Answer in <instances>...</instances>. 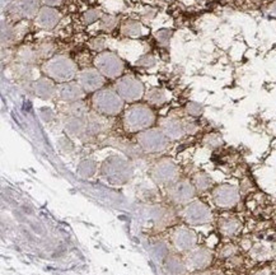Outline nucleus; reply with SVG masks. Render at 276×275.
<instances>
[{"label": "nucleus", "instance_id": "nucleus-1", "mask_svg": "<svg viewBox=\"0 0 276 275\" xmlns=\"http://www.w3.org/2000/svg\"><path fill=\"white\" fill-rule=\"evenodd\" d=\"M154 122V111L143 103H134L123 113V127L129 132H142L150 129Z\"/></svg>", "mask_w": 276, "mask_h": 275}, {"label": "nucleus", "instance_id": "nucleus-2", "mask_svg": "<svg viewBox=\"0 0 276 275\" xmlns=\"http://www.w3.org/2000/svg\"><path fill=\"white\" fill-rule=\"evenodd\" d=\"M42 71L46 76L59 84L72 82L78 76V66L66 55H56L43 64Z\"/></svg>", "mask_w": 276, "mask_h": 275}, {"label": "nucleus", "instance_id": "nucleus-3", "mask_svg": "<svg viewBox=\"0 0 276 275\" xmlns=\"http://www.w3.org/2000/svg\"><path fill=\"white\" fill-rule=\"evenodd\" d=\"M125 101L118 96L115 89H99L92 97L94 111L105 116H116L122 111Z\"/></svg>", "mask_w": 276, "mask_h": 275}, {"label": "nucleus", "instance_id": "nucleus-4", "mask_svg": "<svg viewBox=\"0 0 276 275\" xmlns=\"http://www.w3.org/2000/svg\"><path fill=\"white\" fill-rule=\"evenodd\" d=\"M102 176L111 183L121 185L130 180L132 176V167L126 159L121 158L118 156H112L103 162Z\"/></svg>", "mask_w": 276, "mask_h": 275}, {"label": "nucleus", "instance_id": "nucleus-5", "mask_svg": "<svg viewBox=\"0 0 276 275\" xmlns=\"http://www.w3.org/2000/svg\"><path fill=\"white\" fill-rule=\"evenodd\" d=\"M94 65L99 73L108 79L120 78L125 69L122 59L112 51L99 52L94 59Z\"/></svg>", "mask_w": 276, "mask_h": 275}, {"label": "nucleus", "instance_id": "nucleus-6", "mask_svg": "<svg viewBox=\"0 0 276 275\" xmlns=\"http://www.w3.org/2000/svg\"><path fill=\"white\" fill-rule=\"evenodd\" d=\"M115 91L125 102H137L145 95V87L142 81L134 76H123L115 83Z\"/></svg>", "mask_w": 276, "mask_h": 275}, {"label": "nucleus", "instance_id": "nucleus-7", "mask_svg": "<svg viewBox=\"0 0 276 275\" xmlns=\"http://www.w3.org/2000/svg\"><path fill=\"white\" fill-rule=\"evenodd\" d=\"M168 141L169 139L162 131V129H156V127H150L137 135V144L147 153H161L166 151L168 147Z\"/></svg>", "mask_w": 276, "mask_h": 275}, {"label": "nucleus", "instance_id": "nucleus-8", "mask_svg": "<svg viewBox=\"0 0 276 275\" xmlns=\"http://www.w3.org/2000/svg\"><path fill=\"white\" fill-rule=\"evenodd\" d=\"M182 218L188 226H204L212 222L213 214L205 202L195 200L185 205L182 211Z\"/></svg>", "mask_w": 276, "mask_h": 275}, {"label": "nucleus", "instance_id": "nucleus-9", "mask_svg": "<svg viewBox=\"0 0 276 275\" xmlns=\"http://www.w3.org/2000/svg\"><path fill=\"white\" fill-rule=\"evenodd\" d=\"M152 177L159 185H169L177 182L180 177V168L169 158H163L152 168Z\"/></svg>", "mask_w": 276, "mask_h": 275}, {"label": "nucleus", "instance_id": "nucleus-10", "mask_svg": "<svg viewBox=\"0 0 276 275\" xmlns=\"http://www.w3.org/2000/svg\"><path fill=\"white\" fill-rule=\"evenodd\" d=\"M212 199L218 208H233L239 201V190L231 183H222L213 190Z\"/></svg>", "mask_w": 276, "mask_h": 275}, {"label": "nucleus", "instance_id": "nucleus-11", "mask_svg": "<svg viewBox=\"0 0 276 275\" xmlns=\"http://www.w3.org/2000/svg\"><path fill=\"white\" fill-rule=\"evenodd\" d=\"M196 189L193 183L188 180H178L172 183L168 190V196L176 204L187 205L195 197Z\"/></svg>", "mask_w": 276, "mask_h": 275}, {"label": "nucleus", "instance_id": "nucleus-12", "mask_svg": "<svg viewBox=\"0 0 276 275\" xmlns=\"http://www.w3.org/2000/svg\"><path fill=\"white\" fill-rule=\"evenodd\" d=\"M77 82L86 93H96L105 86V77L99 73L96 67H88L79 72L77 76Z\"/></svg>", "mask_w": 276, "mask_h": 275}, {"label": "nucleus", "instance_id": "nucleus-13", "mask_svg": "<svg viewBox=\"0 0 276 275\" xmlns=\"http://www.w3.org/2000/svg\"><path fill=\"white\" fill-rule=\"evenodd\" d=\"M172 243L178 251H191L197 245V236L193 232L192 229L187 227H180V228L174 229L172 233Z\"/></svg>", "mask_w": 276, "mask_h": 275}, {"label": "nucleus", "instance_id": "nucleus-14", "mask_svg": "<svg viewBox=\"0 0 276 275\" xmlns=\"http://www.w3.org/2000/svg\"><path fill=\"white\" fill-rule=\"evenodd\" d=\"M84 93L86 92L83 91L79 83L77 82H66V83H61L57 86L56 95L59 96V98L64 102L67 103H74L78 102L83 98Z\"/></svg>", "mask_w": 276, "mask_h": 275}, {"label": "nucleus", "instance_id": "nucleus-15", "mask_svg": "<svg viewBox=\"0 0 276 275\" xmlns=\"http://www.w3.org/2000/svg\"><path fill=\"white\" fill-rule=\"evenodd\" d=\"M213 261V254L206 247H195L187 256V264L192 269L201 270L209 266Z\"/></svg>", "mask_w": 276, "mask_h": 275}, {"label": "nucleus", "instance_id": "nucleus-16", "mask_svg": "<svg viewBox=\"0 0 276 275\" xmlns=\"http://www.w3.org/2000/svg\"><path fill=\"white\" fill-rule=\"evenodd\" d=\"M60 13L52 7H43L40 9L38 14L36 16L35 22L40 28L46 31H50L59 23Z\"/></svg>", "mask_w": 276, "mask_h": 275}, {"label": "nucleus", "instance_id": "nucleus-17", "mask_svg": "<svg viewBox=\"0 0 276 275\" xmlns=\"http://www.w3.org/2000/svg\"><path fill=\"white\" fill-rule=\"evenodd\" d=\"M35 95L41 100H51L55 95H56L57 87L54 84V81L50 79L48 77H42V78L37 79L32 86Z\"/></svg>", "mask_w": 276, "mask_h": 275}, {"label": "nucleus", "instance_id": "nucleus-18", "mask_svg": "<svg viewBox=\"0 0 276 275\" xmlns=\"http://www.w3.org/2000/svg\"><path fill=\"white\" fill-rule=\"evenodd\" d=\"M161 129L171 141H178L186 134L185 124L177 119H167L163 121Z\"/></svg>", "mask_w": 276, "mask_h": 275}, {"label": "nucleus", "instance_id": "nucleus-19", "mask_svg": "<svg viewBox=\"0 0 276 275\" xmlns=\"http://www.w3.org/2000/svg\"><path fill=\"white\" fill-rule=\"evenodd\" d=\"M40 9V0H19L16 6L17 13L23 18H36Z\"/></svg>", "mask_w": 276, "mask_h": 275}, {"label": "nucleus", "instance_id": "nucleus-20", "mask_svg": "<svg viewBox=\"0 0 276 275\" xmlns=\"http://www.w3.org/2000/svg\"><path fill=\"white\" fill-rule=\"evenodd\" d=\"M241 222L236 217H224L219 221V231L225 237H234L241 231Z\"/></svg>", "mask_w": 276, "mask_h": 275}, {"label": "nucleus", "instance_id": "nucleus-21", "mask_svg": "<svg viewBox=\"0 0 276 275\" xmlns=\"http://www.w3.org/2000/svg\"><path fill=\"white\" fill-rule=\"evenodd\" d=\"M65 130L73 136H82L87 132V121L83 117L70 116L65 122Z\"/></svg>", "mask_w": 276, "mask_h": 275}, {"label": "nucleus", "instance_id": "nucleus-22", "mask_svg": "<svg viewBox=\"0 0 276 275\" xmlns=\"http://www.w3.org/2000/svg\"><path fill=\"white\" fill-rule=\"evenodd\" d=\"M143 25L134 19H126L121 25V33L125 37H139L143 35Z\"/></svg>", "mask_w": 276, "mask_h": 275}, {"label": "nucleus", "instance_id": "nucleus-23", "mask_svg": "<svg viewBox=\"0 0 276 275\" xmlns=\"http://www.w3.org/2000/svg\"><path fill=\"white\" fill-rule=\"evenodd\" d=\"M97 172V162L94 159H83L77 167V173L83 178H91Z\"/></svg>", "mask_w": 276, "mask_h": 275}, {"label": "nucleus", "instance_id": "nucleus-24", "mask_svg": "<svg viewBox=\"0 0 276 275\" xmlns=\"http://www.w3.org/2000/svg\"><path fill=\"white\" fill-rule=\"evenodd\" d=\"M192 183H193V186H195L196 191L205 192L212 187L213 180L208 173L197 172L195 176H193Z\"/></svg>", "mask_w": 276, "mask_h": 275}, {"label": "nucleus", "instance_id": "nucleus-25", "mask_svg": "<svg viewBox=\"0 0 276 275\" xmlns=\"http://www.w3.org/2000/svg\"><path fill=\"white\" fill-rule=\"evenodd\" d=\"M145 98H147V102L149 105L153 106H162L163 103H166L167 101V95L166 92L161 88H153L150 89L149 92L145 93Z\"/></svg>", "mask_w": 276, "mask_h": 275}, {"label": "nucleus", "instance_id": "nucleus-26", "mask_svg": "<svg viewBox=\"0 0 276 275\" xmlns=\"http://www.w3.org/2000/svg\"><path fill=\"white\" fill-rule=\"evenodd\" d=\"M38 57L40 56H38L37 50L32 49V47H23V49L19 50L18 52V59L21 60V62H23V64L26 65L36 62Z\"/></svg>", "mask_w": 276, "mask_h": 275}, {"label": "nucleus", "instance_id": "nucleus-27", "mask_svg": "<svg viewBox=\"0 0 276 275\" xmlns=\"http://www.w3.org/2000/svg\"><path fill=\"white\" fill-rule=\"evenodd\" d=\"M70 115L75 117H84L88 115V108L82 101L70 103Z\"/></svg>", "mask_w": 276, "mask_h": 275}, {"label": "nucleus", "instance_id": "nucleus-28", "mask_svg": "<svg viewBox=\"0 0 276 275\" xmlns=\"http://www.w3.org/2000/svg\"><path fill=\"white\" fill-rule=\"evenodd\" d=\"M103 17L102 12L98 11V9H89V11H87L86 13L83 14V22L84 25L89 26V25H93L94 22H97L98 19H101Z\"/></svg>", "mask_w": 276, "mask_h": 275}, {"label": "nucleus", "instance_id": "nucleus-29", "mask_svg": "<svg viewBox=\"0 0 276 275\" xmlns=\"http://www.w3.org/2000/svg\"><path fill=\"white\" fill-rule=\"evenodd\" d=\"M185 110L190 116L198 117V116H201L202 113H204V106H202L201 103L191 101V102H188L187 105H186Z\"/></svg>", "mask_w": 276, "mask_h": 275}, {"label": "nucleus", "instance_id": "nucleus-30", "mask_svg": "<svg viewBox=\"0 0 276 275\" xmlns=\"http://www.w3.org/2000/svg\"><path fill=\"white\" fill-rule=\"evenodd\" d=\"M172 35H173V32H172L171 30H168V28H162V30L156 32V38L159 42V45L167 47V46L169 45V42H171Z\"/></svg>", "mask_w": 276, "mask_h": 275}, {"label": "nucleus", "instance_id": "nucleus-31", "mask_svg": "<svg viewBox=\"0 0 276 275\" xmlns=\"http://www.w3.org/2000/svg\"><path fill=\"white\" fill-rule=\"evenodd\" d=\"M204 144L209 148L215 149L218 147H220L223 144V139L219 134H215V132H210L204 138Z\"/></svg>", "mask_w": 276, "mask_h": 275}, {"label": "nucleus", "instance_id": "nucleus-32", "mask_svg": "<svg viewBox=\"0 0 276 275\" xmlns=\"http://www.w3.org/2000/svg\"><path fill=\"white\" fill-rule=\"evenodd\" d=\"M156 62H157V59L154 55L145 54L143 55V56H140L139 60L135 61V65L142 67H153L154 65H156Z\"/></svg>", "mask_w": 276, "mask_h": 275}, {"label": "nucleus", "instance_id": "nucleus-33", "mask_svg": "<svg viewBox=\"0 0 276 275\" xmlns=\"http://www.w3.org/2000/svg\"><path fill=\"white\" fill-rule=\"evenodd\" d=\"M117 18L113 16H103L101 18V28L103 31H112L117 26Z\"/></svg>", "mask_w": 276, "mask_h": 275}, {"label": "nucleus", "instance_id": "nucleus-34", "mask_svg": "<svg viewBox=\"0 0 276 275\" xmlns=\"http://www.w3.org/2000/svg\"><path fill=\"white\" fill-rule=\"evenodd\" d=\"M14 37H16V33H14L13 28L3 22V25H2V42H3V45L6 43V41L7 42L13 41Z\"/></svg>", "mask_w": 276, "mask_h": 275}, {"label": "nucleus", "instance_id": "nucleus-35", "mask_svg": "<svg viewBox=\"0 0 276 275\" xmlns=\"http://www.w3.org/2000/svg\"><path fill=\"white\" fill-rule=\"evenodd\" d=\"M237 254V247L234 245H225L220 251L222 257H232Z\"/></svg>", "mask_w": 276, "mask_h": 275}, {"label": "nucleus", "instance_id": "nucleus-36", "mask_svg": "<svg viewBox=\"0 0 276 275\" xmlns=\"http://www.w3.org/2000/svg\"><path fill=\"white\" fill-rule=\"evenodd\" d=\"M105 46L106 42L102 37L93 38V40L91 41V47L93 50H96V51H102V50L105 49Z\"/></svg>", "mask_w": 276, "mask_h": 275}, {"label": "nucleus", "instance_id": "nucleus-37", "mask_svg": "<svg viewBox=\"0 0 276 275\" xmlns=\"http://www.w3.org/2000/svg\"><path fill=\"white\" fill-rule=\"evenodd\" d=\"M57 146L61 149L62 152H70L73 149L72 142L67 139V138H60L59 142H57Z\"/></svg>", "mask_w": 276, "mask_h": 275}, {"label": "nucleus", "instance_id": "nucleus-38", "mask_svg": "<svg viewBox=\"0 0 276 275\" xmlns=\"http://www.w3.org/2000/svg\"><path fill=\"white\" fill-rule=\"evenodd\" d=\"M41 117H42L45 121H51L52 119H54V112H52L51 108H47V107H43L41 108Z\"/></svg>", "mask_w": 276, "mask_h": 275}, {"label": "nucleus", "instance_id": "nucleus-39", "mask_svg": "<svg viewBox=\"0 0 276 275\" xmlns=\"http://www.w3.org/2000/svg\"><path fill=\"white\" fill-rule=\"evenodd\" d=\"M185 130L187 134H195V132L197 131V125H196V122L193 121L185 122Z\"/></svg>", "mask_w": 276, "mask_h": 275}, {"label": "nucleus", "instance_id": "nucleus-40", "mask_svg": "<svg viewBox=\"0 0 276 275\" xmlns=\"http://www.w3.org/2000/svg\"><path fill=\"white\" fill-rule=\"evenodd\" d=\"M61 2L62 0H42V3L45 4L46 7H52V8H54V7L60 6Z\"/></svg>", "mask_w": 276, "mask_h": 275}, {"label": "nucleus", "instance_id": "nucleus-41", "mask_svg": "<svg viewBox=\"0 0 276 275\" xmlns=\"http://www.w3.org/2000/svg\"><path fill=\"white\" fill-rule=\"evenodd\" d=\"M268 12H270L272 16L276 17V0H275V2H272L270 6H268Z\"/></svg>", "mask_w": 276, "mask_h": 275}]
</instances>
